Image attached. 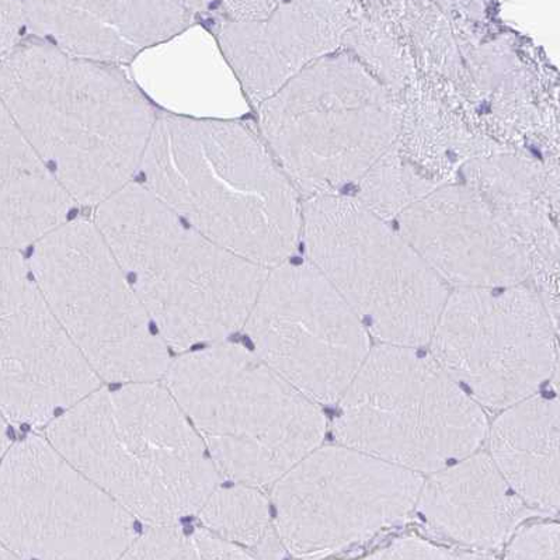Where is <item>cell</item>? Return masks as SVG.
Returning a JSON list of instances; mask_svg holds the SVG:
<instances>
[{
	"instance_id": "1",
	"label": "cell",
	"mask_w": 560,
	"mask_h": 560,
	"mask_svg": "<svg viewBox=\"0 0 560 560\" xmlns=\"http://www.w3.org/2000/svg\"><path fill=\"white\" fill-rule=\"evenodd\" d=\"M0 103L75 205L130 186L156 113L121 68L28 43L0 62Z\"/></svg>"
},
{
	"instance_id": "2",
	"label": "cell",
	"mask_w": 560,
	"mask_h": 560,
	"mask_svg": "<svg viewBox=\"0 0 560 560\" xmlns=\"http://www.w3.org/2000/svg\"><path fill=\"white\" fill-rule=\"evenodd\" d=\"M142 183L198 234L265 269L290 259L301 231L294 186L249 128L162 114Z\"/></svg>"
},
{
	"instance_id": "3",
	"label": "cell",
	"mask_w": 560,
	"mask_h": 560,
	"mask_svg": "<svg viewBox=\"0 0 560 560\" xmlns=\"http://www.w3.org/2000/svg\"><path fill=\"white\" fill-rule=\"evenodd\" d=\"M47 440L133 518L176 525L220 485L205 443L166 386L98 388L48 424Z\"/></svg>"
},
{
	"instance_id": "4",
	"label": "cell",
	"mask_w": 560,
	"mask_h": 560,
	"mask_svg": "<svg viewBox=\"0 0 560 560\" xmlns=\"http://www.w3.org/2000/svg\"><path fill=\"white\" fill-rule=\"evenodd\" d=\"M93 222L166 346L218 345L245 327L269 269L198 234L140 183Z\"/></svg>"
},
{
	"instance_id": "5",
	"label": "cell",
	"mask_w": 560,
	"mask_h": 560,
	"mask_svg": "<svg viewBox=\"0 0 560 560\" xmlns=\"http://www.w3.org/2000/svg\"><path fill=\"white\" fill-rule=\"evenodd\" d=\"M166 388L220 475L272 486L326 433L324 411L245 347L214 345L168 364Z\"/></svg>"
},
{
	"instance_id": "6",
	"label": "cell",
	"mask_w": 560,
	"mask_h": 560,
	"mask_svg": "<svg viewBox=\"0 0 560 560\" xmlns=\"http://www.w3.org/2000/svg\"><path fill=\"white\" fill-rule=\"evenodd\" d=\"M488 433L483 409L433 355L388 345L371 349L334 423L339 444L421 477L477 453Z\"/></svg>"
},
{
	"instance_id": "7",
	"label": "cell",
	"mask_w": 560,
	"mask_h": 560,
	"mask_svg": "<svg viewBox=\"0 0 560 560\" xmlns=\"http://www.w3.org/2000/svg\"><path fill=\"white\" fill-rule=\"evenodd\" d=\"M44 299L98 378L156 383L165 341L92 220H69L27 260Z\"/></svg>"
},
{
	"instance_id": "8",
	"label": "cell",
	"mask_w": 560,
	"mask_h": 560,
	"mask_svg": "<svg viewBox=\"0 0 560 560\" xmlns=\"http://www.w3.org/2000/svg\"><path fill=\"white\" fill-rule=\"evenodd\" d=\"M312 266L381 343L419 347L448 299L444 280L360 202L316 198L305 212Z\"/></svg>"
},
{
	"instance_id": "9",
	"label": "cell",
	"mask_w": 560,
	"mask_h": 560,
	"mask_svg": "<svg viewBox=\"0 0 560 560\" xmlns=\"http://www.w3.org/2000/svg\"><path fill=\"white\" fill-rule=\"evenodd\" d=\"M347 67L304 69L261 103V130L282 172L308 190L355 180L393 142L389 98L364 72Z\"/></svg>"
},
{
	"instance_id": "10",
	"label": "cell",
	"mask_w": 560,
	"mask_h": 560,
	"mask_svg": "<svg viewBox=\"0 0 560 560\" xmlns=\"http://www.w3.org/2000/svg\"><path fill=\"white\" fill-rule=\"evenodd\" d=\"M551 315L524 287H477L448 295L431 355L480 408L505 410L539 394L558 369Z\"/></svg>"
},
{
	"instance_id": "11",
	"label": "cell",
	"mask_w": 560,
	"mask_h": 560,
	"mask_svg": "<svg viewBox=\"0 0 560 560\" xmlns=\"http://www.w3.org/2000/svg\"><path fill=\"white\" fill-rule=\"evenodd\" d=\"M133 520L47 439L19 441L0 460V544L24 560H118L137 539Z\"/></svg>"
},
{
	"instance_id": "12",
	"label": "cell",
	"mask_w": 560,
	"mask_h": 560,
	"mask_svg": "<svg viewBox=\"0 0 560 560\" xmlns=\"http://www.w3.org/2000/svg\"><path fill=\"white\" fill-rule=\"evenodd\" d=\"M424 477L345 445L318 447L272 485V525L292 557L341 551L413 512Z\"/></svg>"
},
{
	"instance_id": "13",
	"label": "cell",
	"mask_w": 560,
	"mask_h": 560,
	"mask_svg": "<svg viewBox=\"0 0 560 560\" xmlns=\"http://www.w3.org/2000/svg\"><path fill=\"white\" fill-rule=\"evenodd\" d=\"M245 329L253 353L316 405H336L371 351L369 331L312 265L270 269Z\"/></svg>"
},
{
	"instance_id": "14",
	"label": "cell",
	"mask_w": 560,
	"mask_h": 560,
	"mask_svg": "<svg viewBox=\"0 0 560 560\" xmlns=\"http://www.w3.org/2000/svg\"><path fill=\"white\" fill-rule=\"evenodd\" d=\"M101 388L49 308L28 261L0 249V411L13 423L46 425Z\"/></svg>"
},
{
	"instance_id": "15",
	"label": "cell",
	"mask_w": 560,
	"mask_h": 560,
	"mask_svg": "<svg viewBox=\"0 0 560 560\" xmlns=\"http://www.w3.org/2000/svg\"><path fill=\"white\" fill-rule=\"evenodd\" d=\"M30 32L69 57L117 67L190 27V2H23Z\"/></svg>"
},
{
	"instance_id": "16",
	"label": "cell",
	"mask_w": 560,
	"mask_h": 560,
	"mask_svg": "<svg viewBox=\"0 0 560 560\" xmlns=\"http://www.w3.org/2000/svg\"><path fill=\"white\" fill-rule=\"evenodd\" d=\"M415 510L440 537L482 552L502 548L537 514L478 451L424 478Z\"/></svg>"
},
{
	"instance_id": "17",
	"label": "cell",
	"mask_w": 560,
	"mask_h": 560,
	"mask_svg": "<svg viewBox=\"0 0 560 560\" xmlns=\"http://www.w3.org/2000/svg\"><path fill=\"white\" fill-rule=\"evenodd\" d=\"M324 16L311 3H277L265 19L221 24L218 46L253 102L275 96L336 39Z\"/></svg>"
},
{
	"instance_id": "18",
	"label": "cell",
	"mask_w": 560,
	"mask_h": 560,
	"mask_svg": "<svg viewBox=\"0 0 560 560\" xmlns=\"http://www.w3.org/2000/svg\"><path fill=\"white\" fill-rule=\"evenodd\" d=\"M559 400L534 395L503 410L489 429L490 458L535 513L559 510Z\"/></svg>"
},
{
	"instance_id": "19",
	"label": "cell",
	"mask_w": 560,
	"mask_h": 560,
	"mask_svg": "<svg viewBox=\"0 0 560 560\" xmlns=\"http://www.w3.org/2000/svg\"><path fill=\"white\" fill-rule=\"evenodd\" d=\"M73 206L0 103V249L36 245L71 220Z\"/></svg>"
},
{
	"instance_id": "20",
	"label": "cell",
	"mask_w": 560,
	"mask_h": 560,
	"mask_svg": "<svg viewBox=\"0 0 560 560\" xmlns=\"http://www.w3.org/2000/svg\"><path fill=\"white\" fill-rule=\"evenodd\" d=\"M133 82L166 107L171 116L228 120L222 112L228 69L214 37L188 27L133 61ZM232 71V69H231Z\"/></svg>"
},
{
	"instance_id": "21",
	"label": "cell",
	"mask_w": 560,
	"mask_h": 560,
	"mask_svg": "<svg viewBox=\"0 0 560 560\" xmlns=\"http://www.w3.org/2000/svg\"><path fill=\"white\" fill-rule=\"evenodd\" d=\"M198 515L207 532L243 548L266 549L277 537L269 499L249 485H218Z\"/></svg>"
},
{
	"instance_id": "22",
	"label": "cell",
	"mask_w": 560,
	"mask_h": 560,
	"mask_svg": "<svg viewBox=\"0 0 560 560\" xmlns=\"http://www.w3.org/2000/svg\"><path fill=\"white\" fill-rule=\"evenodd\" d=\"M118 560H261L207 529L153 527Z\"/></svg>"
},
{
	"instance_id": "23",
	"label": "cell",
	"mask_w": 560,
	"mask_h": 560,
	"mask_svg": "<svg viewBox=\"0 0 560 560\" xmlns=\"http://www.w3.org/2000/svg\"><path fill=\"white\" fill-rule=\"evenodd\" d=\"M559 524L537 523L512 537L505 560H559Z\"/></svg>"
},
{
	"instance_id": "24",
	"label": "cell",
	"mask_w": 560,
	"mask_h": 560,
	"mask_svg": "<svg viewBox=\"0 0 560 560\" xmlns=\"http://www.w3.org/2000/svg\"><path fill=\"white\" fill-rule=\"evenodd\" d=\"M359 560H498L490 555L480 552H458L424 541V539L408 537L396 539L380 551Z\"/></svg>"
},
{
	"instance_id": "25",
	"label": "cell",
	"mask_w": 560,
	"mask_h": 560,
	"mask_svg": "<svg viewBox=\"0 0 560 560\" xmlns=\"http://www.w3.org/2000/svg\"><path fill=\"white\" fill-rule=\"evenodd\" d=\"M24 26L23 2H0V57L13 51Z\"/></svg>"
},
{
	"instance_id": "26",
	"label": "cell",
	"mask_w": 560,
	"mask_h": 560,
	"mask_svg": "<svg viewBox=\"0 0 560 560\" xmlns=\"http://www.w3.org/2000/svg\"><path fill=\"white\" fill-rule=\"evenodd\" d=\"M10 448V440L8 433V419L4 418L2 411H0V460L3 459L4 454Z\"/></svg>"
},
{
	"instance_id": "27",
	"label": "cell",
	"mask_w": 560,
	"mask_h": 560,
	"mask_svg": "<svg viewBox=\"0 0 560 560\" xmlns=\"http://www.w3.org/2000/svg\"><path fill=\"white\" fill-rule=\"evenodd\" d=\"M0 560H24L19 555L10 551L4 545L0 544Z\"/></svg>"
}]
</instances>
